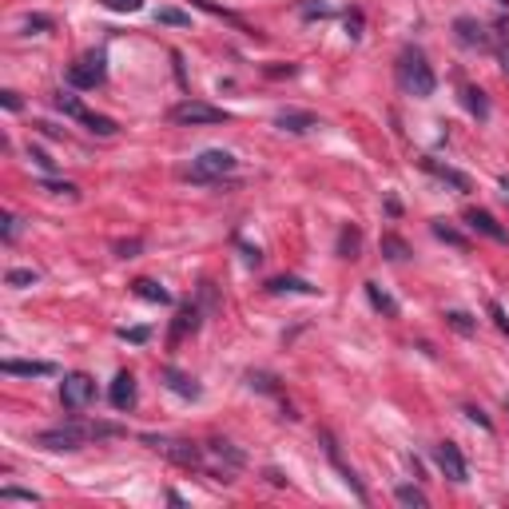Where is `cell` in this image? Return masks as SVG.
<instances>
[{"mask_svg":"<svg viewBox=\"0 0 509 509\" xmlns=\"http://www.w3.org/2000/svg\"><path fill=\"white\" fill-rule=\"evenodd\" d=\"M128 429L120 422H80L72 418L64 426H52V429H40L36 434V446L44 449H80L84 442H104V438H124Z\"/></svg>","mask_w":509,"mask_h":509,"instance_id":"cell-1","label":"cell"},{"mask_svg":"<svg viewBox=\"0 0 509 509\" xmlns=\"http://www.w3.org/2000/svg\"><path fill=\"white\" fill-rule=\"evenodd\" d=\"M398 84L410 92V96H418V100L434 96V88H438V76H434V68L426 64V56H422L418 48H406V52L398 56Z\"/></svg>","mask_w":509,"mask_h":509,"instance_id":"cell-2","label":"cell"},{"mask_svg":"<svg viewBox=\"0 0 509 509\" xmlns=\"http://www.w3.org/2000/svg\"><path fill=\"white\" fill-rule=\"evenodd\" d=\"M235 168H239V160H235L231 151L207 148V151H199V155L191 160V168H183V180H191V183H219L223 175H231Z\"/></svg>","mask_w":509,"mask_h":509,"instance_id":"cell-3","label":"cell"},{"mask_svg":"<svg viewBox=\"0 0 509 509\" xmlns=\"http://www.w3.org/2000/svg\"><path fill=\"white\" fill-rule=\"evenodd\" d=\"M143 446H151L155 454H163L168 461H175V466L183 469H203V449L195 446V442L187 438H160V434H143Z\"/></svg>","mask_w":509,"mask_h":509,"instance_id":"cell-4","label":"cell"},{"mask_svg":"<svg viewBox=\"0 0 509 509\" xmlns=\"http://www.w3.org/2000/svg\"><path fill=\"white\" fill-rule=\"evenodd\" d=\"M92 402H96V378L84 374V370L64 374L60 378V406L72 410V414H80V410H88Z\"/></svg>","mask_w":509,"mask_h":509,"instance_id":"cell-5","label":"cell"},{"mask_svg":"<svg viewBox=\"0 0 509 509\" xmlns=\"http://www.w3.org/2000/svg\"><path fill=\"white\" fill-rule=\"evenodd\" d=\"M104 80H108V56L104 52H84L80 60L68 68V84L80 92H96Z\"/></svg>","mask_w":509,"mask_h":509,"instance_id":"cell-6","label":"cell"},{"mask_svg":"<svg viewBox=\"0 0 509 509\" xmlns=\"http://www.w3.org/2000/svg\"><path fill=\"white\" fill-rule=\"evenodd\" d=\"M231 116L223 108H215V104L207 100H183L171 108V124H187V128H199V124H227Z\"/></svg>","mask_w":509,"mask_h":509,"instance_id":"cell-7","label":"cell"},{"mask_svg":"<svg viewBox=\"0 0 509 509\" xmlns=\"http://www.w3.org/2000/svg\"><path fill=\"white\" fill-rule=\"evenodd\" d=\"M434 461H438V469L454 481V486H466V481H469L466 458H461V449L454 446V442H438V446H434Z\"/></svg>","mask_w":509,"mask_h":509,"instance_id":"cell-8","label":"cell"},{"mask_svg":"<svg viewBox=\"0 0 509 509\" xmlns=\"http://www.w3.org/2000/svg\"><path fill=\"white\" fill-rule=\"evenodd\" d=\"M136 398H140V390H136V374H128V370H120L116 378H111V390H108V402L120 414H128L131 406H136Z\"/></svg>","mask_w":509,"mask_h":509,"instance_id":"cell-9","label":"cell"},{"mask_svg":"<svg viewBox=\"0 0 509 509\" xmlns=\"http://www.w3.org/2000/svg\"><path fill=\"white\" fill-rule=\"evenodd\" d=\"M160 382L171 390V394H180V398H187V402H195V398L203 394L199 382L191 378L187 370H175V366H163V370H160Z\"/></svg>","mask_w":509,"mask_h":509,"instance_id":"cell-10","label":"cell"},{"mask_svg":"<svg viewBox=\"0 0 509 509\" xmlns=\"http://www.w3.org/2000/svg\"><path fill=\"white\" fill-rule=\"evenodd\" d=\"M203 327V310L191 302V307H183L180 314H175V322H171V330H168V346H180L187 334H195V330Z\"/></svg>","mask_w":509,"mask_h":509,"instance_id":"cell-11","label":"cell"},{"mask_svg":"<svg viewBox=\"0 0 509 509\" xmlns=\"http://www.w3.org/2000/svg\"><path fill=\"white\" fill-rule=\"evenodd\" d=\"M454 36H458V44H466V48H489V32L478 16H458V21H454Z\"/></svg>","mask_w":509,"mask_h":509,"instance_id":"cell-12","label":"cell"},{"mask_svg":"<svg viewBox=\"0 0 509 509\" xmlns=\"http://www.w3.org/2000/svg\"><path fill=\"white\" fill-rule=\"evenodd\" d=\"M466 227H474V231H481L486 239H493V243H509V231L501 227L489 211H481V207H469L466 211Z\"/></svg>","mask_w":509,"mask_h":509,"instance_id":"cell-13","label":"cell"},{"mask_svg":"<svg viewBox=\"0 0 509 509\" xmlns=\"http://www.w3.org/2000/svg\"><path fill=\"white\" fill-rule=\"evenodd\" d=\"M275 128L290 131V136H307V131L319 128V116H314V111H295V108H287V111H279V116H275Z\"/></svg>","mask_w":509,"mask_h":509,"instance_id":"cell-14","label":"cell"},{"mask_svg":"<svg viewBox=\"0 0 509 509\" xmlns=\"http://www.w3.org/2000/svg\"><path fill=\"white\" fill-rule=\"evenodd\" d=\"M422 168H426L429 175H438L442 183H449V187H458V191H474V180H469L466 171H458V168H446V163H438L434 155H422Z\"/></svg>","mask_w":509,"mask_h":509,"instance_id":"cell-15","label":"cell"},{"mask_svg":"<svg viewBox=\"0 0 509 509\" xmlns=\"http://www.w3.org/2000/svg\"><path fill=\"white\" fill-rule=\"evenodd\" d=\"M322 442H327V454H330V461H334V466H339L342 481H346V486L354 489V498H359V501H366V489H362V481L354 478V469H350L346 461H342V454H339V442H334V434H322Z\"/></svg>","mask_w":509,"mask_h":509,"instance_id":"cell-16","label":"cell"},{"mask_svg":"<svg viewBox=\"0 0 509 509\" xmlns=\"http://www.w3.org/2000/svg\"><path fill=\"white\" fill-rule=\"evenodd\" d=\"M0 370H4V374H16V378H48V374H56V362H21V359H9V362H0Z\"/></svg>","mask_w":509,"mask_h":509,"instance_id":"cell-17","label":"cell"},{"mask_svg":"<svg viewBox=\"0 0 509 509\" xmlns=\"http://www.w3.org/2000/svg\"><path fill=\"white\" fill-rule=\"evenodd\" d=\"M131 290H136L143 302H160V307H168V302H171V290L160 287L155 279H136V283H131Z\"/></svg>","mask_w":509,"mask_h":509,"instance_id":"cell-18","label":"cell"},{"mask_svg":"<svg viewBox=\"0 0 509 509\" xmlns=\"http://www.w3.org/2000/svg\"><path fill=\"white\" fill-rule=\"evenodd\" d=\"M359 251H362V231L354 227V223H346V227L339 231V255L354 263V259H359Z\"/></svg>","mask_w":509,"mask_h":509,"instance_id":"cell-19","label":"cell"},{"mask_svg":"<svg viewBox=\"0 0 509 509\" xmlns=\"http://www.w3.org/2000/svg\"><path fill=\"white\" fill-rule=\"evenodd\" d=\"M366 299H370V307L378 310V314H386V319H398V302L390 299L378 283H366Z\"/></svg>","mask_w":509,"mask_h":509,"instance_id":"cell-20","label":"cell"},{"mask_svg":"<svg viewBox=\"0 0 509 509\" xmlns=\"http://www.w3.org/2000/svg\"><path fill=\"white\" fill-rule=\"evenodd\" d=\"M207 449H211V454H215V458H219V461H227V466H235V469H243V466H247V454H243V449H235V446H231V442H223V438L207 442Z\"/></svg>","mask_w":509,"mask_h":509,"instance_id":"cell-21","label":"cell"},{"mask_svg":"<svg viewBox=\"0 0 509 509\" xmlns=\"http://www.w3.org/2000/svg\"><path fill=\"white\" fill-rule=\"evenodd\" d=\"M429 231H434V235H438L442 243H449V247H458V251H469V239H466V235H461L458 227H449L446 219H434V223H429Z\"/></svg>","mask_w":509,"mask_h":509,"instance_id":"cell-22","label":"cell"},{"mask_svg":"<svg viewBox=\"0 0 509 509\" xmlns=\"http://www.w3.org/2000/svg\"><path fill=\"white\" fill-rule=\"evenodd\" d=\"M84 128L92 131V136H104V140H108V136H116V131H120V124L111 120V116H96V111H84Z\"/></svg>","mask_w":509,"mask_h":509,"instance_id":"cell-23","label":"cell"},{"mask_svg":"<svg viewBox=\"0 0 509 509\" xmlns=\"http://www.w3.org/2000/svg\"><path fill=\"white\" fill-rule=\"evenodd\" d=\"M446 327L458 330V334H466V339H474V334H478V319H474V314H466V310H446Z\"/></svg>","mask_w":509,"mask_h":509,"instance_id":"cell-24","label":"cell"},{"mask_svg":"<svg viewBox=\"0 0 509 509\" xmlns=\"http://www.w3.org/2000/svg\"><path fill=\"white\" fill-rule=\"evenodd\" d=\"M382 255H386V259H394V263H406L414 251H410V243L402 239V235H382Z\"/></svg>","mask_w":509,"mask_h":509,"instance_id":"cell-25","label":"cell"},{"mask_svg":"<svg viewBox=\"0 0 509 509\" xmlns=\"http://www.w3.org/2000/svg\"><path fill=\"white\" fill-rule=\"evenodd\" d=\"M40 283V275L32 267H12L9 275H4V287H12V290H24V287H36Z\"/></svg>","mask_w":509,"mask_h":509,"instance_id":"cell-26","label":"cell"},{"mask_svg":"<svg viewBox=\"0 0 509 509\" xmlns=\"http://www.w3.org/2000/svg\"><path fill=\"white\" fill-rule=\"evenodd\" d=\"M267 290H270V295H283V290H299V295H314L319 287H310L307 279H290V275H283V279H270V283H267Z\"/></svg>","mask_w":509,"mask_h":509,"instance_id":"cell-27","label":"cell"},{"mask_svg":"<svg viewBox=\"0 0 509 509\" xmlns=\"http://www.w3.org/2000/svg\"><path fill=\"white\" fill-rule=\"evenodd\" d=\"M394 501H398V505H410V509H426L429 505V498L418 486H398L394 489Z\"/></svg>","mask_w":509,"mask_h":509,"instance_id":"cell-28","label":"cell"},{"mask_svg":"<svg viewBox=\"0 0 509 509\" xmlns=\"http://www.w3.org/2000/svg\"><path fill=\"white\" fill-rule=\"evenodd\" d=\"M299 16L302 21H327V16H334V9L327 0H299Z\"/></svg>","mask_w":509,"mask_h":509,"instance_id":"cell-29","label":"cell"},{"mask_svg":"<svg viewBox=\"0 0 509 509\" xmlns=\"http://www.w3.org/2000/svg\"><path fill=\"white\" fill-rule=\"evenodd\" d=\"M461 96H466V108L474 111L478 120H489V100H486V92H481V88H474V84H469V88L461 92Z\"/></svg>","mask_w":509,"mask_h":509,"instance_id":"cell-30","label":"cell"},{"mask_svg":"<svg viewBox=\"0 0 509 509\" xmlns=\"http://www.w3.org/2000/svg\"><path fill=\"white\" fill-rule=\"evenodd\" d=\"M52 104H56L64 116H72V120H84V111H88L80 100H76V96H72V92H56V100H52Z\"/></svg>","mask_w":509,"mask_h":509,"instance_id":"cell-31","label":"cell"},{"mask_svg":"<svg viewBox=\"0 0 509 509\" xmlns=\"http://www.w3.org/2000/svg\"><path fill=\"white\" fill-rule=\"evenodd\" d=\"M155 21L171 24V28H191V12H183V9H160V12H155Z\"/></svg>","mask_w":509,"mask_h":509,"instance_id":"cell-32","label":"cell"},{"mask_svg":"<svg viewBox=\"0 0 509 509\" xmlns=\"http://www.w3.org/2000/svg\"><path fill=\"white\" fill-rule=\"evenodd\" d=\"M0 501H28V505H36V501H40V493H32V489H16V486H4V489H0Z\"/></svg>","mask_w":509,"mask_h":509,"instance_id":"cell-33","label":"cell"},{"mask_svg":"<svg viewBox=\"0 0 509 509\" xmlns=\"http://www.w3.org/2000/svg\"><path fill=\"white\" fill-rule=\"evenodd\" d=\"M108 12H140L143 9V0H100Z\"/></svg>","mask_w":509,"mask_h":509,"instance_id":"cell-34","label":"cell"},{"mask_svg":"<svg viewBox=\"0 0 509 509\" xmlns=\"http://www.w3.org/2000/svg\"><path fill=\"white\" fill-rule=\"evenodd\" d=\"M28 160L36 163L40 171H56V160H52L48 151H40V148H28Z\"/></svg>","mask_w":509,"mask_h":509,"instance_id":"cell-35","label":"cell"},{"mask_svg":"<svg viewBox=\"0 0 509 509\" xmlns=\"http://www.w3.org/2000/svg\"><path fill=\"white\" fill-rule=\"evenodd\" d=\"M247 382H251V390H263V394H275V378L270 374H247Z\"/></svg>","mask_w":509,"mask_h":509,"instance_id":"cell-36","label":"cell"},{"mask_svg":"<svg viewBox=\"0 0 509 509\" xmlns=\"http://www.w3.org/2000/svg\"><path fill=\"white\" fill-rule=\"evenodd\" d=\"M52 16H40V12H36V16H28V21H24V32H48L52 28Z\"/></svg>","mask_w":509,"mask_h":509,"instance_id":"cell-37","label":"cell"},{"mask_svg":"<svg viewBox=\"0 0 509 509\" xmlns=\"http://www.w3.org/2000/svg\"><path fill=\"white\" fill-rule=\"evenodd\" d=\"M346 32H350V40H359V36H362V12L359 9L346 12Z\"/></svg>","mask_w":509,"mask_h":509,"instance_id":"cell-38","label":"cell"},{"mask_svg":"<svg viewBox=\"0 0 509 509\" xmlns=\"http://www.w3.org/2000/svg\"><path fill=\"white\" fill-rule=\"evenodd\" d=\"M489 314H493V322H498L501 334H509V314H505V307H501V302H489Z\"/></svg>","mask_w":509,"mask_h":509,"instance_id":"cell-39","label":"cell"},{"mask_svg":"<svg viewBox=\"0 0 509 509\" xmlns=\"http://www.w3.org/2000/svg\"><path fill=\"white\" fill-rule=\"evenodd\" d=\"M140 247H143V243H140V239H128V243H116V255H120V259H136V255H140Z\"/></svg>","mask_w":509,"mask_h":509,"instance_id":"cell-40","label":"cell"},{"mask_svg":"<svg viewBox=\"0 0 509 509\" xmlns=\"http://www.w3.org/2000/svg\"><path fill=\"white\" fill-rule=\"evenodd\" d=\"M199 295L207 302V310H219V295H215V283H199Z\"/></svg>","mask_w":509,"mask_h":509,"instance_id":"cell-41","label":"cell"},{"mask_svg":"<svg viewBox=\"0 0 509 509\" xmlns=\"http://www.w3.org/2000/svg\"><path fill=\"white\" fill-rule=\"evenodd\" d=\"M120 339H128V342H148V339H151V330H148V327H131V330L124 327V330H120Z\"/></svg>","mask_w":509,"mask_h":509,"instance_id":"cell-42","label":"cell"},{"mask_svg":"<svg viewBox=\"0 0 509 509\" xmlns=\"http://www.w3.org/2000/svg\"><path fill=\"white\" fill-rule=\"evenodd\" d=\"M466 418H469V422H478L481 429H493V422L486 418V410H481V406H466Z\"/></svg>","mask_w":509,"mask_h":509,"instance_id":"cell-43","label":"cell"},{"mask_svg":"<svg viewBox=\"0 0 509 509\" xmlns=\"http://www.w3.org/2000/svg\"><path fill=\"white\" fill-rule=\"evenodd\" d=\"M239 251H243V263H247V267H259V263H263V251H259V247H247V243H239Z\"/></svg>","mask_w":509,"mask_h":509,"instance_id":"cell-44","label":"cell"},{"mask_svg":"<svg viewBox=\"0 0 509 509\" xmlns=\"http://www.w3.org/2000/svg\"><path fill=\"white\" fill-rule=\"evenodd\" d=\"M16 235H21V219H16V215H4V243H12Z\"/></svg>","mask_w":509,"mask_h":509,"instance_id":"cell-45","label":"cell"},{"mask_svg":"<svg viewBox=\"0 0 509 509\" xmlns=\"http://www.w3.org/2000/svg\"><path fill=\"white\" fill-rule=\"evenodd\" d=\"M40 187L52 191V195H76V183H68V180L64 183H40Z\"/></svg>","mask_w":509,"mask_h":509,"instance_id":"cell-46","label":"cell"},{"mask_svg":"<svg viewBox=\"0 0 509 509\" xmlns=\"http://www.w3.org/2000/svg\"><path fill=\"white\" fill-rule=\"evenodd\" d=\"M0 104H4V108H9V111H21V92H0Z\"/></svg>","mask_w":509,"mask_h":509,"instance_id":"cell-47","label":"cell"},{"mask_svg":"<svg viewBox=\"0 0 509 509\" xmlns=\"http://www.w3.org/2000/svg\"><path fill=\"white\" fill-rule=\"evenodd\" d=\"M267 481H270V486H287V478H283L279 469H267Z\"/></svg>","mask_w":509,"mask_h":509,"instance_id":"cell-48","label":"cell"},{"mask_svg":"<svg viewBox=\"0 0 509 509\" xmlns=\"http://www.w3.org/2000/svg\"><path fill=\"white\" fill-rule=\"evenodd\" d=\"M501 64H505V72H509V48H501Z\"/></svg>","mask_w":509,"mask_h":509,"instance_id":"cell-49","label":"cell"},{"mask_svg":"<svg viewBox=\"0 0 509 509\" xmlns=\"http://www.w3.org/2000/svg\"><path fill=\"white\" fill-rule=\"evenodd\" d=\"M498 4H509V0H498Z\"/></svg>","mask_w":509,"mask_h":509,"instance_id":"cell-50","label":"cell"},{"mask_svg":"<svg viewBox=\"0 0 509 509\" xmlns=\"http://www.w3.org/2000/svg\"><path fill=\"white\" fill-rule=\"evenodd\" d=\"M505 410H509V398H505Z\"/></svg>","mask_w":509,"mask_h":509,"instance_id":"cell-51","label":"cell"}]
</instances>
